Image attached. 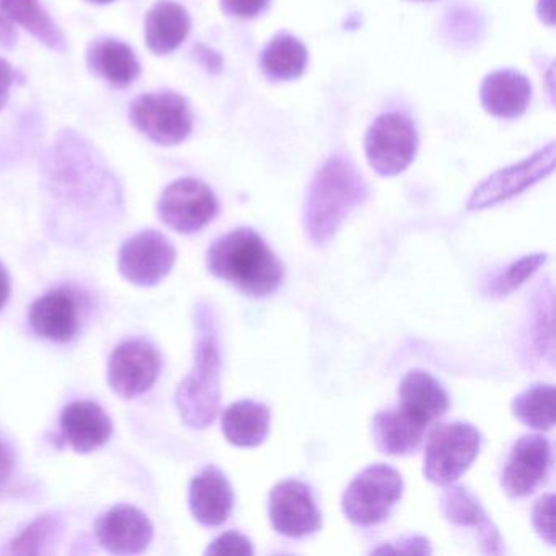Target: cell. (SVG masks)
Returning a JSON list of instances; mask_svg holds the SVG:
<instances>
[{"label": "cell", "mask_w": 556, "mask_h": 556, "mask_svg": "<svg viewBox=\"0 0 556 556\" xmlns=\"http://www.w3.org/2000/svg\"><path fill=\"white\" fill-rule=\"evenodd\" d=\"M553 286L552 282L540 288L533 298L532 311V343L533 350L543 359L553 364V351H555V331H553Z\"/></svg>", "instance_id": "29"}, {"label": "cell", "mask_w": 556, "mask_h": 556, "mask_svg": "<svg viewBox=\"0 0 556 556\" xmlns=\"http://www.w3.org/2000/svg\"><path fill=\"white\" fill-rule=\"evenodd\" d=\"M426 422L406 412L403 406L383 409L372 419V434L377 447L389 455H408L418 448L425 438Z\"/></svg>", "instance_id": "22"}, {"label": "cell", "mask_w": 556, "mask_h": 556, "mask_svg": "<svg viewBox=\"0 0 556 556\" xmlns=\"http://www.w3.org/2000/svg\"><path fill=\"white\" fill-rule=\"evenodd\" d=\"M193 58L207 73L219 74L223 71V58L206 45H197L193 50Z\"/></svg>", "instance_id": "37"}, {"label": "cell", "mask_w": 556, "mask_h": 556, "mask_svg": "<svg viewBox=\"0 0 556 556\" xmlns=\"http://www.w3.org/2000/svg\"><path fill=\"white\" fill-rule=\"evenodd\" d=\"M60 532V517L54 514H43L9 543L8 553L11 555H43L48 552V546L56 542Z\"/></svg>", "instance_id": "30"}, {"label": "cell", "mask_w": 556, "mask_h": 556, "mask_svg": "<svg viewBox=\"0 0 556 556\" xmlns=\"http://www.w3.org/2000/svg\"><path fill=\"white\" fill-rule=\"evenodd\" d=\"M219 213L216 194L204 181L180 178L165 188L159 201V216L178 233L200 232Z\"/></svg>", "instance_id": "9"}, {"label": "cell", "mask_w": 556, "mask_h": 556, "mask_svg": "<svg viewBox=\"0 0 556 556\" xmlns=\"http://www.w3.org/2000/svg\"><path fill=\"white\" fill-rule=\"evenodd\" d=\"M369 190L348 159H328L315 174L304 204V229L315 247L333 239L346 217L366 201Z\"/></svg>", "instance_id": "3"}, {"label": "cell", "mask_w": 556, "mask_h": 556, "mask_svg": "<svg viewBox=\"0 0 556 556\" xmlns=\"http://www.w3.org/2000/svg\"><path fill=\"white\" fill-rule=\"evenodd\" d=\"M28 321L38 337L70 343L79 331V305L66 289H54L31 304Z\"/></svg>", "instance_id": "16"}, {"label": "cell", "mask_w": 556, "mask_h": 556, "mask_svg": "<svg viewBox=\"0 0 556 556\" xmlns=\"http://www.w3.org/2000/svg\"><path fill=\"white\" fill-rule=\"evenodd\" d=\"M191 30V18L184 5L161 0L146 17V43L152 53L167 56L187 40Z\"/></svg>", "instance_id": "23"}, {"label": "cell", "mask_w": 556, "mask_h": 556, "mask_svg": "<svg viewBox=\"0 0 556 556\" xmlns=\"http://www.w3.org/2000/svg\"><path fill=\"white\" fill-rule=\"evenodd\" d=\"M403 494V478L386 464L364 468L346 488L341 501L344 516L361 527L377 526L389 519Z\"/></svg>", "instance_id": "5"}, {"label": "cell", "mask_w": 556, "mask_h": 556, "mask_svg": "<svg viewBox=\"0 0 556 556\" xmlns=\"http://www.w3.org/2000/svg\"><path fill=\"white\" fill-rule=\"evenodd\" d=\"M129 119L141 135L159 146L181 144L193 129L190 103L172 90L138 97L129 109Z\"/></svg>", "instance_id": "7"}, {"label": "cell", "mask_w": 556, "mask_h": 556, "mask_svg": "<svg viewBox=\"0 0 556 556\" xmlns=\"http://www.w3.org/2000/svg\"><path fill=\"white\" fill-rule=\"evenodd\" d=\"M253 553L255 552L249 536L239 532L223 533L206 549V555L214 556H252Z\"/></svg>", "instance_id": "33"}, {"label": "cell", "mask_w": 556, "mask_h": 556, "mask_svg": "<svg viewBox=\"0 0 556 556\" xmlns=\"http://www.w3.org/2000/svg\"><path fill=\"white\" fill-rule=\"evenodd\" d=\"M539 15L543 24L553 27L555 25V4L553 0H539Z\"/></svg>", "instance_id": "41"}, {"label": "cell", "mask_w": 556, "mask_h": 556, "mask_svg": "<svg viewBox=\"0 0 556 556\" xmlns=\"http://www.w3.org/2000/svg\"><path fill=\"white\" fill-rule=\"evenodd\" d=\"M513 415L536 431H549L556 419V390L552 383H535L514 399Z\"/></svg>", "instance_id": "28"}, {"label": "cell", "mask_w": 556, "mask_h": 556, "mask_svg": "<svg viewBox=\"0 0 556 556\" xmlns=\"http://www.w3.org/2000/svg\"><path fill=\"white\" fill-rule=\"evenodd\" d=\"M307 63V48L299 38L288 34L276 35L262 53L263 74L275 83L299 79Z\"/></svg>", "instance_id": "27"}, {"label": "cell", "mask_w": 556, "mask_h": 556, "mask_svg": "<svg viewBox=\"0 0 556 556\" xmlns=\"http://www.w3.org/2000/svg\"><path fill=\"white\" fill-rule=\"evenodd\" d=\"M15 455L11 445L0 438V491H4L14 478Z\"/></svg>", "instance_id": "36"}, {"label": "cell", "mask_w": 556, "mask_h": 556, "mask_svg": "<svg viewBox=\"0 0 556 556\" xmlns=\"http://www.w3.org/2000/svg\"><path fill=\"white\" fill-rule=\"evenodd\" d=\"M190 509L198 522L223 526L233 509V490L220 468H203L190 484Z\"/></svg>", "instance_id": "18"}, {"label": "cell", "mask_w": 556, "mask_h": 556, "mask_svg": "<svg viewBox=\"0 0 556 556\" xmlns=\"http://www.w3.org/2000/svg\"><path fill=\"white\" fill-rule=\"evenodd\" d=\"M161 367V354L154 344L146 340L125 341L110 357V387L119 396L135 399L157 382Z\"/></svg>", "instance_id": "12"}, {"label": "cell", "mask_w": 556, "mask_h": 556, "mask_svg": "<svg viewBox=\"0 0 556 556\" xmlns=\"http://www.w3.org/2000/svg\"><path fill=\"white\" fill-rule=\"evenodd\" d=\"M376 555H386V553H405V555H431V543L425 536H408V539L399 540V542L386 543L379 548L372 549Z\"/></svg>", "instance_id": "35"}, {"label": "cell", "mask_w": 556, "mask_h": 556, "mask_svg": "<svg viewBox=\"0 0 556 556\" xmlns=\"http://www.w3.org/2000/svg\"><path fill=\"white\" fill-rule=\"evenodd\" d=\"M86 2L93 5H106L112 4L113 0H86Z\"/></svg>", "instance_id": "42"}, {"label": "cell", "mask_w": 556, "mask_h": 556, "mask_svg": "<svg viewBox=\"0 0 556 556\" xmlns=\"http://www.w3.org/2000/svg\"><path fill=\"white\" fill-rule=\"evenodd\" d=\"M553 168H555V144L552 142L520 164L503 168L488 177L471 193L467 207L470 211H483L486 207L496 206L548 177Z\"/></svg>", "instance_id": "11"}, {"label": "cell", "mask_w": 556, "mask_h": 556, "mask_svg": "<svg viewBox=\"0 0 556 556\" xmlns=\"http://www.w3.org/2000/svg\"><path fill=\"white\" fill-rule=\"evenodd\" d=\"M194 327V366L178 386L175 403L185 425L193 429H204L213 425L219 413L223 366L216 320L210 305H198Z\"/></svg>", "instance_id": "4"}, {"label": "cell", "mask_w": 556, "mask_h": 556, "mask_svg": "<svg viewBox=\"0 0 556 556\" xmlns=\"http://www.w3.org/2000/svg\"><path fill=\"white\" fill-rule=\"evenodd\" d=\"M552 467V445L539 434L520 438L510 448L503 471V488L509 496L532 494L548 477Z\"/></svg>", "instance_id": "14"}, {"label": "cell", "mask_w": 556, "mask_h": 556, "mask_svg": "<svg viewBox=\"0 0 556 556\" xmlns=\"http://www.w3.org/2000/svg\"><path fill=\"white\" fill-rule=\"evenodd\" d=\"M269 2L271 0H220V8L230 17L250 21L262 15L268 9Z\"/></svg>", "instance_id": "34"}, {"label": "cell", "mask_w": 556, "mask_h": 556, "mask_svg": "<svg viewBox=\"0 0 556 556\" xmlns=\"http://www.w3.org/2000/svg\"><path fill=\"white\" fill-rule=\"evenodd\" d=\"M61 429L77 454H90L110 441L113 422L99 403L80 400L63 409Z\"/></svg>", "instance_id": "17"}, {"label": "cell", "mask_w": 556, "mask_h": 556, "mask_svg": "<svg viewBox=\"0 0 556 556\" xmlns=\"http://www.w3.org/2000/svg\"><path fill=\"white\" fill-rule=\"evenodd\" d=\"M15 84V73L8 61L0 58V110H4L11 99V89Z\"/></svg>", "instance_id": "38"}, {"label": "cell", "mask_w": 556, "mask_h": 556, "mask_svg": "<svg viewBox=\"0 0 556 556\" xmlns=\"http://www.w3.org/2000/svg\"><path fill=\"white\" fill-rule=\"evenodd\" d=\"M536 533L548 545H555V494L548 493L536 501L532 516Z\"/></svg>", "instance_id": "32"}, {"label": "cell", "mask_w": 556, "mask_h": 556, "mask_svg": "<svg viewBox=\"0 0 556 556\" xmlns=\"http://www.w3.org/2000/svg\"><path fill=\"white\" fill-rule=\"evenodd\" d=\"M425 2H429V0H425Z\"/></svg>", "instance_id": "43"}, {"label": "cell", "mask_w": 556, "mask_h": 556, "mask_svg": "<svg viewBox=\"0 0 556 556\" xmlns=\"http://www.w3.org/2000/svg\"><path fill=\"white\" fill-rule=\"evenodd\" d=\"M177 262L174 243L157 230H142L123 243L118 266L123 278L151 288L167 278Z\"/></svg>", "instance_id": "10"}, {"label": "cell", "mask_w": 556, "mask_h": 556, "mask_svg": "<svg viewBox=\"0 0 556 556\" xmlns=\"http://www.w3.org/2000/svg\"><path fill=\"white\" fill-rule=\"evenodd\" d=\"M271 412L263 403L240 400L223 415V432L237 447H258L269 432Z\"/></svg>", "instance_id": "25"}, {"label": "cell", "mask_w": 556, "mask_h": 556, "mask_svg": "<svg viewBox=\"0 0 556 556\" xmlns=\"http://www.w3.org/2000/svg\"><path fill=\"white\" fill-rule=\"evenodd\" d=\"M546 260H548V255H545V253L523 256L519 262L507 266L503 273H500V275L491 281L490 288H488V294H490L491 298H506L510 292L519 289L527 279L532 278V276L545 265Z\"/></svg>", "instance_id": "31"}, {"label": "cell", "mask_w": 556, "mask_h": 556, "mask_svg": "<svg viewBox=\"0 0 556 556\" xmlns=\"http://www.w3.org/2000/svg\"><path fill=\"white\" fill-rule=\"evenodd\" d=\"M11 276H9L8 269L0 265V311L8 304L9 298H11Z\"/></svg>", "instance_id": "40"}, {"label": "cell", "mask_w": 556, "mask_h": 556, "mask_svg": "<svg viewBox=\"0 0 556 556\" xmlns=\"http://www.w3.org/2000/svg\"><path fill=\"white\" fill-rule=\"evenodd\" d=\"M43 187L54 206L99 216L118 210L122 194L99 149L79 132L64 129L43 159Z\"/></svg>", "instance_id": "1"}, {"label": "cell", "mask_w": 556, "mask_h": 556, "mask_svg": "<svg viewBox=\"0 0 556 556\" xmlns=\"http://www.w3.org/2000/svg\"><path fill=\"white\" fill-rule=\"evenodd\" d=\"M0 12L51 50L66 48L63 31L40 0H0Z\"/></svg>", "instance_id": "26"}, {"label": "cell", "mask_w": 556, "mask_h": 556, "mask_svg": "<svg viewBox=\"0 0 556 556\" xmlns=\"http://www.w3.org/2000/svg\"><path fill=\"white\" fill-rule=\"evenodd\" d=\"M96 532L100 545L115 555H139L154 539L151 519L131 504H118L102 514Z\"/></svg>", "instance_id": "15"}, {"label": "cell", "mask_w": 556, "mask_h": 556, "mask_svg": "<svg viewBox=\"0 0 556 556\" xmlns=\"http://www.w3.org/2000/svg\"><path fill=\"white\" fill-rule=\"evenodd\" d=\"M17 45V30L14 22L0 12V47L12 50Z\"/></svg>", "instance_id": "39"}, {"label": "cell", "mask_w": 556, "mask_h": 556, "mask_svg": "<svg viewBox=\"0 0 556 556\" xmlns=\"http://www.w3.org/2000/svg\"><path fill=\"white\" fill-rule=\"evenodd\" d=\"M400 406L412 413L419 421L429 422L441 418L448 408V396L444 387L425 370L406 374L400 386Z\"/></svg>", "instance_id": "24"}, {"label": "cell", "mask_w": 556, "mask_h": 556, "mask_svg": "<svg viewBox=\"0 0 556 556\" xmlns=\"http://www.w3.org/2000/svg\"><path fill=\"white\" fill-rule=\"evenodd\" d=\"M481 434L468 422L439 425L429 434L422 473L431 483L447 486L457 481L478 457Z\"/></svg>", "instance_id": "6"}, {"label": "cell", "mask_w": 556, "mask_h": 556, "mask_svg": "<svg viewBox=\"0 0 556 556\" xmlns=\"http://www.w3.org/2000/svg\"><path fill=\"white\" fill-rule=\"evenodd\" d=\"M87 64L97 77L116 89L132 86L141 76V64L132 48L115 38L92 41L87 50Z\"/></svg>", "instance_id": "21"}, {"label": "cell", "mask_w": 556, "mask_h": 556, "mask_svg": "<svg viewBox=\"0 0 556 556\" xmlns=\"http://www.w3.org/2000/svg\"><path fill=\"white\" fill-rule=\"evenodd\" d=\"M441 496V510L445 519L454 526L473 527L480 535L481 546L484 553L501 555L503 542L496 526L491 522L477 497L465 486H451Z\"/></svg>", "instance_id": "20"}, {"label": "cell", "mask_w": 556, "mask_h": 556, "mask_svg": "<svg viewBox=\"0 0 556 556\" xmlns=\"http://www.w3.org/2000/svg\"><path fill=\"white\" fill-rule=\"evenodd\" d=\"M211 275L250 298H266L285 281V266L260 233L249 227L232 230L207 250Z\"/></svg>", "instance_id": "2"}, {"label": "cell", "mask_w": 556, "mask_h": 556, "mask_svg": "<svg viewBox=\"0 0 556 556\" xmlns=\"http://www.w3.org/2000/svg\"><path fill=\"white\" fill-rule=\"evenodd\" d=\"M269 517L276 532L289 539H302L321 526L320 510L307 484L285 480L269 494Z\"/></svg>", "instance_id": "13"}, {"label": "cell", "mask_w": 556, "mask_h": 556, "mask_svg": "<svg viewBox=\"0 0 556 556\" xmlns=\"http://www.w3.org/2000/svg\"><path fill=\"white\" fill-rule=\"evenodd\" d=\"M480 100L483 109L496 118H519L529 109L532 86L517 71H496L481 84Z\"/></svg>", "instance_id": "19"}, {"label": "cell", "mask_w": 556, "mask_h": 556, "mask_svg": "<svg viewBox=\"0 0 556 556\" xmlns=\"http://www.w3.org/2000/svg\"><path fill=\"white\" fill-rule=\"evenodd\" d=\"M418 144L416 126L400 113H386L374 119L364 141L367 162L382 177L405 172L418 152Z\"/></svg>", "instance_id": "8"}]
</instances>
